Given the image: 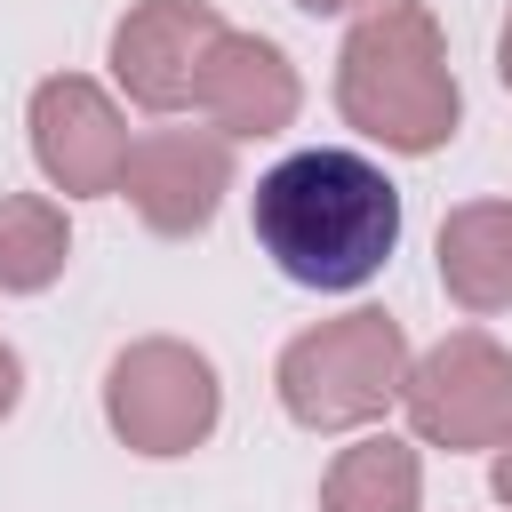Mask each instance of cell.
<instances>
[{
    "label": "cell",
    "mask_w": 512,
    "mask_h": 512,
    "mask_svg": "<svg viewBox=\"0 0 512 512\" xmlns=\"http://www.w3.org/2000/svg\"><path fill=\"white\" fill-rule=\"evenodd\" d=\"M336 104L360 136L392 152H432L456 136V72L416 0H384L352 24L336 56Z\"/></svg>",
    "instance_id": "2"
},
{
    "label": "cell",
    "mask_w": 512,
    "mask_h": 512,
    "mask_svg": "<svg viewBox=\"0 0 512 512\" xmlns=\"http://www.w3.org/2000/svg\"><path fill=\"white\" fill-rule=\"evenodd\" d=\"M16 384H24V368H16V352H8V344H0V416H8V408H16Z\"/></svg>",
    "instance_id": "13"
},
{
    "label": "cell",
    "mask_w": 512,
    "mask_h": 512,
    "mask_svg": "<svg viewBox=\"0 0 512 512\" xmlns=\"http://www.w3.org/2000/svg\"><path fill=\"white\" fill-rule=\"evenodd\" d=\"M216 40H224V24H216L208 0H144L112 32V72L144 112H184L200 96V72H208Z\"/></svg>",
    "instance_id": "7"
},
{
    "label": "cell",
    "mask_w": 512,
    "mask_h": 512,
    "mask_svg": "<svg viewBox=\"0 0 512 512\" xmlns=\"http://www.w3.org/2000/svg\"><path fill=\"white\" fill-rule=\"evenodd\" d=\"M320 512H416V448L384 432L352 440L320 480Z\"/></svg>",
    "instance_id": "11"
},
{
    "label": "cell",
    "mask_w": 512,
    "mask_h": 512,
    "mask_svg": "<svg viewBox=\"0 0 512 512\" xmlns=\"http://www.w3.org/2000/svg\"><path fill=\"white\" fill-rule=\"evenodd\" d=\"M64 208L40 192H0V288H48L64 272Z\"/></svg>",
    "instance_id": "12"
},
{
    "label": "cell",
    "mask_w": 512,
    "mask_h": 512,
    "mask_svg": "<svg viewBox=\"0 0 512 512\" xmlns=\"http://www.w3.org/2000/svg\"><path fill=\"white\" fill-rule=\"evenodd\" d=\"M248 224H256V248L272 256L280 280L344 296V288L376 280L384 256L400 248V184L368 152L304 144L256 176Z\"/></svg>",
    "instance_id": "1"
},
{
    "label": "cell",
    "mask_w": 512,
    "mask_h": 512,
    "mask_svg": "<svg viewBox=\"0 0 512 512\" xmlns=\"http://www.w3.org/2000/svg\"><path fill=\"white\" fill-rule=\"evenodd\" d=\"M128 128H120V112H112V96L96 88V80H80V72H64V80H40L32 88V152H40V168H48V184L56 192H120V176H128Z\"/></svg>",
    "instance_id": "8"
},
{
    "label": "cell",
    "mask_w": 512,
    "mask_h": 512,
    "mask_svg": "<svg viewBox=\"0 0 512 512\" xmlns=\"http://www.w3.org/2000/svg\"><path fill=\"white\" fill-rule=\"evenodd\" d=\"M440 280L464 312L512 304V200H472L440 224Z\"/></svg>",
    "instance_id": "10"
},
{
    "label": "cell",
    "mask_w": 512,
    "mask_h": 512,
    "mask_svg": "<svg viewBox=\"0 0 512 512\" xmlns=\"http://www.w3.org/2000/svg\"><path fill=\"white\" fill-rule=\"evenodd\" d=\"M104 416L136 456H184L216 432V368L192 344L144 336L104 376Z\"/></svg>",
    "instance_id": "4"
},
{
    "label": "cell",
    "mask_w": 512,
    "mask_h": 512,
    "mask_svg": "<svg viewBox=\"0 0 512 512\" xmlns=\"http://www.w3.org/2000/svg\"><path fill=\"white\" fill-rule=\"evenodd\" d=\"M192 104H200L208 128H224V136H272V128L296 120V72H288V56H280L272 40L224 32V40L208 48V72H200V96H192Z\"/></svg>",
    "instance_id": "9"
},
{
    "label": "cell",
    "mask_w": 512,
    "mask_h": 512,
    "mask_svg": "<svg viewBox=\"0 0 512 512\" xmlns=\"http://www.w3.org/2000/svg\"><path fill=\"white\" fill-rule=\"evenodd\" d=\"M400 376H408L400 320L392 312H344V320L304 328L280 352V408L312 432H344V424L384 416L400 400Z\"/></svg>",
    "instance_id": "3"
},
{
    "label": "cell",
    "mask_w": 512,
    "mask_h": 512,
    "mask_svg": "<svg viewBox=\"0 0 512 512\" xmlns=\"http://www.w3.org/2000/svg\"><path fill=\"white\" fill-rule=\"evenodd\" d=\"M496 496L512 504V440H504V456H496Z\"/></svg>",
    "instance_id": "14"
},
{
    "label": "cell",
    "mask_w": 512,
    "mask_h": 512,
    "mask_svg": "<svg viewBox=\"0 0 512 512\" xmlns=\"http://www.w3.org/2000/svg\"><path fill=\"white\" fill-rule=\"evenodd\" d=\"M296 8H312V16H336V8H360V0H296Z\"/></svg>",
    "instance_id": "15"
},
{
    "label": "cell",
    "mask_w": 512,
    "mask_h": 512,
    "mask_svg": "<svg viewBox=\"0 0 512 512\" xmlns=\"http://www.w3.org/2000/svg\"><path fill=\"white\" fill-rule=\"evenodd\" d=\"M224 184H232V136L224 128H152L128 144V176H120L136 216L168 240L208 232Z\"/></svg>",
    "instance_id": "6"
},
{
    "label": "cell",
    "mask_w": 512,
    "mask_h": 512,
    "mask_svg": "<svg viewBox=\"0 0 512 512\" xmlns=\"http://www.w3.org/2000/svg\"><path fill=\"white\" fill-rule=\"evenodd\" d=\"M408 424L432 448H504L512 440V352H496L480 328L440 336L400 376Z\"/></svg>",
    "instance_id": "5"
},
{
    "label": "cell",
    "mask_w": 512,
    "mask_h": 512,
    "mask_svg": "<svg viewBox=\"0 0 512 512\" xmlns=\"http://www.w3.org/2000/svg\"><path fill=\"white\" fill-rule=\"evenodd\" d=\"M496 56H504V88H512V24H504V48Z\"/></svg>",
    "instance_id": "16"
}]
</instances>
